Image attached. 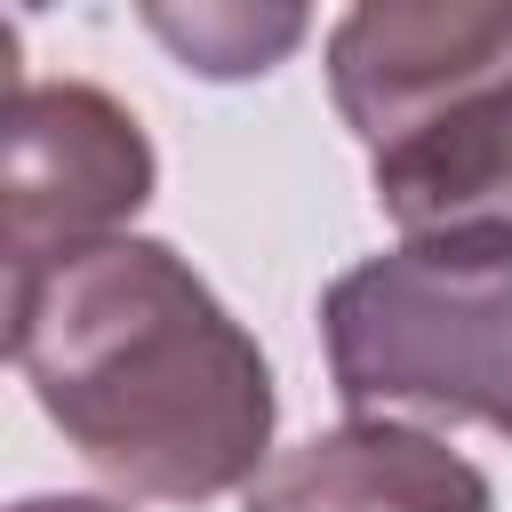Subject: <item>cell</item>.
I'll return each mask as SVG.
<instances>
[{
    "label": "cell",
    "instance_id": "1",
    "mask_svg": "<svg viewBox=\"0 0 512 512\" xmlns=\"http://www.w3.org/2000/svg\"><path fill=\"white\" fill-rule=\"evenodd\" d=\"M8 360L120 496L216 504L272 464V368L168 240L120 232L8 280Z\"/></svg>",
    "mask_w": 512,
    "mask_h": 512
},
{
    "label": "cell",
    "instance_id": "2",
    "mask_svg": "<svg viewBox=\"0 0 512 512\" xmlns=\"http://www.w3.org/2000/svg\"><path fill=\"white\" fill-rule=\"evenodd\" d=\"M320 344L352 416H440L512 440V272L416 248L368 256L320 296Z\"/></svg>",
    "mask_w": 512,
    "mask_h": 512
},
{
    "label": "cell",
    "instance_id": "3",
    "mask_svg": "<svg viewBox=\"0 0 512 512\" xmlns=\"http://www.w3.org/2000/svg\"><path fill=\"white\" fill-rule=\"evenodd\" d=\"M152 176V136L120 96L88 80H8V280H32L96 240H120V224L152 200Z\"/></svg>",
    "mask_w": 512,
    "mask_h": 512
},
{
    "label": "cell",
    "instance_id": "4",
    "mask_svg": "<svg viewBox=\"0 0 512 512\" xmlns=\"http://www.w3.org/2000/svg\"><path fill=\"white\" fill-rule=\"evenodd\" d=\"M512 80V0H368L328 32V96L376 152Z\"/></svg>",
    "mask_w": 512,
    "mask_h": 512
},
{
    "label": "cell",
    "instance_id": "5",
    "mask_svg": "<svg viewBox=\"0 0 512 512\" xmlns=\"http://www.w3.org/2000/svg\"><path fill=\"white\" fill-rule=\"evenodd\" d=\"M368 184L416 256L512 272V80L464 96L408 144L376 152Z\"/></svg>",
    "mask_w": 512,
    "mask_h": 512
},
{
    "label": "cell",
    "instance_id": "6",
    "mask_svg": "<svg viewBox=\"0 0 512 512\" xmlns=\"http://www.w3.org/2000/svg\"><path fill=\"white\" fill-rule=\"evenodd\" d=\"M240 512H496V488L424 424L344 416L336 432L272 456Z\"/></svg>",
    "mask_w": 512,
    "mask_h": 512
},
{
    "label": "cell",
    "instance_id": "7",
    "mask_svg": "<svg viewBox=\"0 0 512 512\" xmlns=\"http://www.w3.org/2000/svg\"><path fill=\"white\" fill-rule=\"evenodd\" d=\"M144 24L184 56V72L208 80H248L272 72L296 40H304V8H144Z\"/></svg>",
    "mask_w": 512,
    "mask_h": 512
},
{
    "label": "cell",
    "instance_id": "8",
    "mask_svg": "<svg viewBox=\"0 0 512 512\" xmlns=\"http://www.w3.org/2000/svg\"><path fill=\"white\" fill-rule=\"evenodd\" d=\"M8 512H128V504H104V496H24Z\"/></svg>",
    "mask_w": 512,
    "mask_h": 512
}]
</instances>
